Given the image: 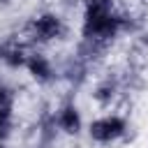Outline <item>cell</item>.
<instances>
[{
  "label": "cell",
  "instance_id": "2",
  "mask_svg": "<svg viewBox=\"0 0 148 148\" xmlns=\"http://www.w3.org/2000/svg\"><path fill=\"white\" fill-rule=\"evenodd\" d=\"M35 37L42 39V42H49V39H56L62 35V23L58 16L53 14H42L37 21H35Z\"/></svg>",
  "mask_w": 148,
  "mask_h": 148
},
{
  "label": "cell",
  "instance_id": "3",
  "mask_svg": "<svg viewBox=\"0 0 148 148\" xmlns=\"http://www.w3.org/2000/svg\"><path fill=\"white\" fill-rule=\"evenodd\" d=\"M58 125H60L65 132H69V134H76V132H79V127H81L79 111H76L72 104L62 106V109H60V113H58Z\"/></svg>",
  "mask_w": 148,
  "mask_h": 148
},
{
  "label": "cell",
  "instance_id": "10",
  "mask_svg": "<svg viewBox=\"0 0 148 148\" xmlns=\"http://www.w3.org/2000/svg\"><path fill=\"white\" fill-rule=\"evenodd\" d=\"M0 148H2V143H0Z\"/></svg>",
  "mask_w": 148,
  "mask_h": 148
},
{
  "label": "cell",
  "instance_id": "7",
  "mask_svg": "<svg viewBox=\"0 0 148 148\" xmlns=\"http://www.w3.org/2000/svg\"><path fill=\"white\" fill-rule=\"evenodd\" d=\"M14 102V92L7 86H0V109H9Z\"/></svg>",
  "mask_w": 148,
  "mask_h": 148
},
{
  "label": "cell",
  "instance_id": "6",
  "mask_svg": "<svg viewBox=\"0 0 148 148\" xmlns=\"http://www.w3.org/2000/svg\"><path fill=\"white\" fill-rule=\"evenodd\" d=\"M113 92H116V81L106 79L104 83H99V86H97V90H95V97H97L102 104H106V102L113 97Z\"/></svg>",
  "mask_w": 148,
  "mask_h": 148
},
{
  "label": "cell",
  "instance_id": "5",
  "mask_svg": "<svg viewBox=\"0 0 148 148\" xmlns=\"http://www.w3.org/2000/svg\"><path fill=\"white\" fill-rule=\"evenodd\" d=\"M2 58H5V62H7L9 67H21L23 62H28L25 56H23V49H21V46L5 49V51H2Z\"/></svg>",
  "mask_w": 148,
  "mask_h": 148
},
{
  "label": "cell",
  "instance_id": "8",
  "mask_svg": "<svg viewBox=\"0 0 148 148\" xmlns=\"http://www.w3.org/2000/svg\"><path fill=\"white\" fill-rule=\"evenodd\" d=\"M9 127V109H0V134H5Z\"/></svg>",
  "mask_w": 148,
  "mask_h": 148
},
{
  "label": "cell",
  "instance_id": "9",
  "mask_svg": "<svg viewBox=\"0 0 148 148\" xmlns=\"http://www.w3.org/2000/svg\"><path fill=\"white\" fill-rule=\"evenodd\" d=\"M0 2H9V0H0Z\"/></svg>",
  "mask_w": 148,
  "mask_h": 148
},
{
  "label": "cell",
  "instance_id": "4",
  "mask_svg": "<svg viewBox=\"0 0 148 148\" xmlns=\"http://www.w3.org/2000/svg\"><path fill=\"white\" fill-rule=\"evenodd\" d=\"M28 69H30V74L37 79V81H49L51 79V65H49V60L44 58V56H39V53H35V56H30L28 58Z\"/></svg>",
  "mask_w": 148,
  "mask_h": 148
},
{
  "label": "cell",
  "instance_id": "1",
  "mask_svg": "<svg viewBox=\"0 0 148 148\" xmlns=\"http://www.w3.org/2000/svg\"><path fill=\"white\" fill-rule=\"evenodd\" d=\"M125 132V120L118 116H106L99 118L90 125V136L95 141H113Z\"/></svg>",
  "mask_w": 148,
  "mask_h": 148
}]
</instances>
